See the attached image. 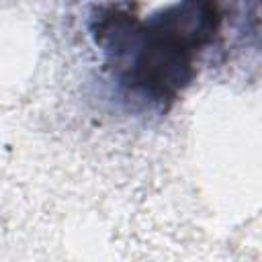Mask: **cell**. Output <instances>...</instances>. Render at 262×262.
Listing matches in <instances>:
<instances>
[{
    "label": "cell",
    "instance_id": "1",
    "mask_svg": "<svg viewBox=\"0 0 262 262\" xmlns=\"http://www.w3.org/2000/svg\"><path fill=\"white\" fill-rule=\"evenodd\" d=\"M219 29V0H174L151 14L104 4L90 20L94 45L119 84L156 104L182 94Z\"/></svg>",
    "mask_w": 262,
    "mask_h": 262
}]
</instances>
